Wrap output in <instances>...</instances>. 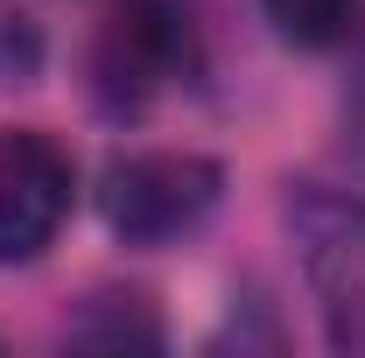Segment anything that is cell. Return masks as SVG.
Instances as JSON below:
<instances>
[{"instance_id":"1","label":"cell","mask_w":365,"mask_h":358,"mask_svg":"<svg viewBox=\"0 0 365 358\" xmlns=\"http://www.w3.org/2000/svg\"><path fill=\"white\" fill-rule=\"evenodd\" d=\"M218 197H225V169L211 155L148 148V155H127V162L106 169L98 211L127 246H169V239H182L211 218Z\"/></svg>"},{"instance_id":"2","label":"cell","mask_w":365,"mask_h":358,"mask_svg":"<svg viewBox=\"0 0 365 358\" xmlns=\"http://www.w3.org/2000/svg\"><path fill=\"white\" fill-rule=\"evenodd\" d=\"M190 71V7L182 0H120L91 49V85L113 113H140L155 91Z\"/></svg>"},{"instance_id":"3","label":"cell","mask_w":365,"mask_h":358,"mask_svg":"<svg viewBox=\"0 0 365 358\" xmlns=\"http://www.w3.org/2000/svg\"><path fill=\"white\" fill-rule=\"evenodd\" d=\"M71 190H78V169L49 134L36 127L0 134V267L36 260L56 239V225L71 218Z\"/></svg>"},{"instance_id":"4","label":"cell","mask_w":365,"mask_h":358,"mask_svg":"<svg viewBox=\"0 0 365 358\" xmlns=\"http://www.w3.org/2000/svg\"><path fill=\"white\" fill-rule=\"evenodd\" d=\"M295 232H302V267L323 295L330 337L365 352V204L337 190H302Z\"/></svg>"},{"instance_id":"5","label":"cell","mask_w":365,"mask_h":358,"mask_svg":"<svg viewBox=\"0 0 365 358\" xmlns=\"http://www.w3.org/2000/svg\"><path fill=\"white\" fill-rule=\"evenodd\" d=\"M295 49H337L359 36V0H260Z\"/></svg>"}]
</instances>
